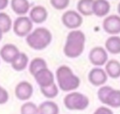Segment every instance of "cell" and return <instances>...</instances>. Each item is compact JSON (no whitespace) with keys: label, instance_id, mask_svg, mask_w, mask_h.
<instances>
[{"label":"cell","instance_id":"6da1fadb","mask_svg":"<svg viewBox=\"0 0 120 114\" xmlns=\"http://www.w3.org/2000/svg\"><path fill=\"white\" fill-rule=\"evenodd\" d=\"M86 37L84 33L79 29L71 30L66 39V42L64 45V55L69 58H76L80 57L85 46Z\"/></svg>","mask_w":120,"mask_h":114},{"label":"cell","instance_id":"7a4b0ae2","mask_svg":"<svg viewBox=\"0 0 120 114\" xmlns=\"http://www.w3.org/2000/svg\"><path fill=\"white\" fill-rule=\"evenodd\" d=\"M55 78L58 88L66 92H71L77 90L81 84L80 78L67 65H61L57 68Z\"/></svg>","mask_w":120,"mask_h":114},{"label":"cell","instance_id":"3957f363","mask_svg":"<svg viewBox=\"0 0 120 114\" xmlns=\"http://www.w3.org/2000/svg\"><path fill=\"white\" fill-rule=\"evenodd\" d=\"M52 36L51 31L46 27H37L26 37V43L34 50H43L52 42Z\"/></svg>","mask_w":120,"mask_h":114},{"label":"cell","instance_id":"277c9868","mask_svg":"<svg viewBox=\"0 0 120 114\" xmlns=\"http://www.w3.org/2000/svg\"><path fill=\"white\" fill-rule=\"evenodd\" d=\"M98 98L108 107H120V90H114L110 86H101L98 90Z\"/></svg>","mask_w":120,"mask_h":114},{"label":"cell","instance_id":"5b68a950","mask_svg":"<svg viewBox=\"0 0 120 114\" xmlns=\"http://www.w3.org/2000/svg\"><path fill=\"white\" fill-rule=\"evenodd\" d=\"M64 106L69 110H84L89 106V99L86 95L78 92H68L64 97Z\"/></svg>","mask_w":120,"mask_h":114},{"label":"cell","instance_id":"8992f818","mask_svg":"<svg viewBox=\"0 0 120 114\" xmlns=\"http://www.w3.org/2000/svg\"><path fill=\"white\" fill-rule=\"evenodd\" d=\"M13 32L18 37H27L33 29V22L27 16H19L13 23Z\"/></svg>","mask_w":120,"mask_h":114},{"label":"cell","instance_id":"52a82bcc","mask_svg":"<svg viewBox=\"0 0 120 114\" xmlns=\"http://www.w3.org/2000/svg\"><path fill=\"white\" fill-rule=\"evenodd\" d=\"M61 21L66 27L71 30H75V29H78V27L82 25V17L78 11L69 9V10H66L63 13Z\"/></svg>","mask_w":120,"mask_h":114},{"label":"cell","instance_id":"ba28073f","mask_svg":"<svg viewBox=\"0 0 120 114\" xmlns=\"http://www.w3.org/2000/svg\"><path fill=\"white\" fill-rule=\"evenodd\" d=\"M88 58L90 62L96 67H101L108 62V52L101 46H96L89 52Z\"/></svg>","mask_w":120,"mask_h":114},{"label":"cell","instance_id":"9c48e42d","mask_svg":"<svg viewBox=\"0 0 120 114\" xmlns=\"http://www.w3.org/2000/svg\"><path fill=\"white\" fill-rule=\"evenodd\" d=\"M102 27L108 34L117 36L120 33V16L115 14L108 15L103 20Z\"/></svg>","mask_w":120,"mask_h":114},{"label":"cell","instance_id":"30bf717a","mask_svg":"<svg viewBox=\"0 0 120 114\" xmlns=\"http://www.w3.org/2000/svg\"><path fill=\"white\" fill-rule=\"evenodd\" d=\"M108 74L106 73L105 70L100 67H95L90 70L88 73V80L89 82L96 87L103 86L108 80Z\"/></svg>","mask_w":120,"mask_h":114},{"label":"cell","instance_id":"8fae6325","mask_svg":"<svg viewBox=\"0 0 120 114\" xmlns=\"http://www.w3.org/2000/svg\"><path fill=\"white\" fill-rule=\"evenodd\" d=\"M34 92V88L31 83L28 81H21L15 87V95L21 101L29 100Z\"/></svg>","mask_w":120,"mask_h":114},{"label":"cell","instance_id":"7c38bea8","mask_svg":"<svg viewBox=\"0 0 120 114\" xmlns=\"http://www.w3.org/2000/svg\"><path fill=\"white\" fill-rule=\"evenodd\" d=\"M34 78H35L36 82L38 83V85L39 86V88H45V87H48V86L55 83L54 82L55 76H54L53 73L51 70H49V68L42 69L41 71L37 73L34 75Z\"/></svg>","mask_w":120,"mask_h":114},{"label":"cell","instance_id":"4fadbf2b","mask_svg":"<svg viewBox=\"0 0 120 114\" xmlns=\"http://www.w3.org/2000/svg\"><path fill=\"white\" fill-rule=\"evenodd\" d=\"M20 54L19 48L12 43H7L0 49V57L7 63H12V61Z\"/></svg>","mask_w":120,"mask_h":114},{"label":"cell","instance_id":"5bb4252c","mask_svg":"<svg viewBox=\"0 0 120 114\" xmlns=\"http://www.w3.org/2000/svg\"><path fill=\"white\" fill-rule=\"evenodd\" d=\"M48 10L43 6H35L29 12V18L33 24H42L47 20Z\"/></svg>","mask_w":120,"mask_h":114},{"label":"cell","instance_id":"9a60e30c","mask_svg":"<svg viewBox=\"0 0 120 114\" xmlns=\"http://www.w3.org/2000/svg\"><path fill=\"white\" fill-rule=\"evenodd\" d=\"M111 9L108 0H95L93 4V14L98 17H107Z\"/></svg>","mask_w":120,"mask_h":114},{"label":"cell","instance_id":"2e32d148","mask_svg":"<svg viewBox=\"0 0 120 114\" xmlns=\"http://www.w3.org/2000/svg\"><path fill=\"white\" fill-rule=\"evenodd\" d=\"M10 7L17 15L24 16L29 11L30 4L28 0H11Z\"/></svg>","mask_w":120,"mask_h":114},{"label":"cell","instance_id":"e0dca14e","mask_svg":"<svg viewBox=\"0 0 120 114\" xmlns=\"http://www.w3.org/2000/svg\"><path fill=\"white\" fill-rule=\"evenodd\" d=\"M105 49L108 53L112 55L120 54V37L111 36L105 41Z\"/></svg>","mask_w":120,"mask_h":114},{"label":"cell","instance_id":"ac0fdd59","mask_svg":"<svg viewBox=\"0 0 120 114\" xmlns=\"http://www.w3.org/2000/svg\"><path fill=\"white\" fill-rule=\"evenodd\" d=\"M105 72L111 78L120 77V62L116 59H110L105 64Z\"/></svg>","mask_w":120,"mask_h":114},{"label":"cell","instance_id":"d6986e66","mask_svg":"<svg viewBox=\"0 0 120 114\" xmlns=\"http://www.w3.org/2000/svg\"><path fill=\"white\" fill-rule=\"evenodd\" d=\"M38 114H59V106L53 101H44L38 106Z\"/></svg>","mask_w":120,"mask_h":114},{"label":"cell","instance_id":"ffe728a7","mask_svg":"<svg viewBox=\"0 0 120 114\" xmlns=\"http://www.w3.org/2000/svg\"><path fill=\"white\" fill-rule=\"evenodd\" d=\"M28 62H29V58H28L27 55L25 53L20 52V54L17 56V57L12 61L11 67L13 70H15L17 72H21V71H23L27 67Z\"/></svg>","mask_w":120,"mask_h":114},{"label":"cell","instance_id":"44dd1931","mask_svg":"<svg viewBox=\"0 0 120 114\" xmlns=\"http://www.w3.org/2000/svg\"><path fill=\"white\" fill-rule=\"evenodd\" d=\"M95 0H79L77 3V10L81 15L90 16L93 14V4Z\"/></svg>","mask_w":120,"mask_h":114},{"label":"cell","instance_id":"7402d4cb","mask_svg":"<svg viewBox=\"0 0 120 114\" xmlns=\"http://www.w3.org/2000/svg\"><path fill=\"white\" fill-rule=\"evenodd\" d=\"M45 68H48L47 62L42 57H35L29 63V72L33 76L37 73H38L39 71H41L42 69H45Z\"/></svg>","mask_w":120,"mask_h":114},{"label":"cell","instance_id":"603a6c76","mask_svg":"<svg viewBox=\"0 0 120 114\" xmlns=\"http://www.w3.org/2000/svg\"><path fill=\"white\" fill-rule=\"evenodd\" d=\"M12 25H13V23L11 21L10 16L6 12L0 11V29H1V31L4 34L8 33L11 29Z\"/></svg>","mask_w":120,"mask_h":114},{"label":"cell","instance_id":"cb8c5ba5","mask_svg":"<svg viewBox=\"0 0 120 114\" xmlns=\"http://www.w3.org/2000/svg\"><path fill=\"white\" fill-rule=\"evenodd\" d=\"M40 91L43 94V96H45L46 98L49 99H52L54 97H56L58 95L59 92V88L56 85V83H53L48 87L45 88H40Z\"/></svg>","mask_w":120,"mask_h":114},{"label":"cell","instance_id":"d4e9b609","mask_svg":"<svg viewBox=\"0 0 120 114\" xmlns=\"http://www.w3.org/2000/svg\"><path fill=\"white\" fill-rule=\"evenodd\" d=\"M21 114H38V106L33 102H25L21 106Z\"/></svg>","mask_w":120,"mask_h":114},{"label":"cell","instance_id":"484cf974","mask_svg":"<svg viewBox=\"0 0 120 114\" xmlns=\"http://www.w3.org/2000/svg\"><path fill=\"white\" fill-rule=\"evenodd\" d=\"M51 5L57 10L65 9L69 5V0H50Z\"/></svg>","mask_w":120,"mask_h":114},{"label":"cell","instance_id":"4316f807","mask_svg":"<svg viewBox=\"0 0 120 114\" xmlns=\"http://www.w3.org/2000/svg\"><path fill=\"white\" fill-rule=\"evenodd\" d=\"M8 92L6 89L0 86V105H4L8 101Z\"/></svg>","mask_w":120,"mask_h":114},{"label":"cell","instance_id":"83f0119b","mask_svg":"<svg viewBox=\"0 0 120 114\" xmlns=\"http://www.w3.org/2000/svg\"><path fill=\"white\" fill-rule=\"evenodd\" d=\"M93 114H113V111L108 106H101L98 107Z\"/></svg>","mask_w":120,"mask_h":114},{"label":"cell","instance_id":"f1b7e54d","mask_svg":"<svg viewBox=\"0 0 120 114\" xmlns=\"http://www.w3.org/2000/svg\"><path fill=\"white\" fill-rule=\"evenodd\" d=\"M8 0H0V10L5 9L8 5Z\"/></svg>","mask_w":120,"mask_h":114},{"label":"cell","instance_id":"f546056e","mask_svg":"<svg viewBox=\"0 0 120 114\" xmlns=\"http://www.w3.org/2000/svg\"><path fill=\"white\" fill-rule=\"evenodd\" d=\"M117 11H118V14H119V16H120V2H119V4L117 5Z\"/></svg>","mask_w":120,"mask_h":114},{"label":"cell","instance_id":"4dcf8cb0","mask_svg":"<svg viewBox=\"0 0 120 114\" xmlns=\"http://www.w3.org/2000/svg\"><path fill=\"white\" fill-rule=\"evenodd\" d=\"M3 34H4V33H3V32L1 31V29H0V41H1V40H2V38H3Z\"/></svg>","mask_w":120,"mask_h":114}]
</instances>
